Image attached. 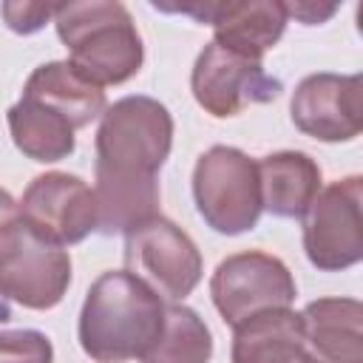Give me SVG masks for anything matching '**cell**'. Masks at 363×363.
<instances>
[{"label":"cell","instance_id":"1","mask_svg":"<svg viewBox=\"0 0 363 363\" xmlns=\"http://www.w3.org/2000/svg\"><path fill=\"white\" fill-rule=\"evenodd\" d=\"M173 147V116L153 96H122L96 128V233H130L159 216L156 173Z\"/></svg>","mask_w":363,"mask_h":363},{"label":"cell","instance_id":"2","mask_svg":"<svg viewBox=\"0 0 363 363\" xmlns=\"http://www.w3.org/2000/svg\"><path fill=\"white\" fill-rule=\"evenodd\" d=\"M162 298L128 269L102 272L79 309V346L96 363L142 357L162 335Z\"/></svg>","mask_w":363,"mask_h":363},{"label":"cell","instance_id":"3","mask_svg":"<svg viewBox=\"0 0 363 363\" xmlns=\"http://www.w3.org/2000/svg\"><path fill=\"white\" fill-rule=\"evenodd\" d=\"M54 26L60 40L71 51L68 62L99 88L122 85L139 74L145 45L130 11L122 3H65L57 6Z\"/></svg>","mask_w":363,"mask_h":363},{"label":"cell","instance_id":"4","mask_svg":"<svg viewBox=\"0 0 363 363\" xmlns=\"http://www.w3.org/2000/svg\"><path fill=\"white\" fill-rule=\"evenodd\" d=\"M193 199L210 230L221 235L252 230L264 213L258 162L238 147L213 145L193 167Z\"/></svg>","mask_w":363,"mask_h":363},{"label":"cell","instance_id":"5","mask_svg":"<svg viewBox=\"0 0 363 363\" xmlns=\"http://www.w3.org/2000/svg\"><path fill=\"white\" fill-rule=\"evenodd\" d=\"M71 284L68 252L40 235L23 216L0 230V298L23 309L57 306Z\"/></svg>","mask_w":363,"mask_h":363},{"label":"cell","instance_id":"6","mask_svg":"<svg viewBox=\"0 0 363 363\" xmlns=\"http://www.w3.org/2000/svg\"><path fill=\"white\" fill-rule=\"evenodd\" d=\"M125 267L164 301L187 298L201 281L196 241L164 216H153L125 233Z\"/></svg>","mask_w":363,"mask_h":363},{"label":"cell","instance_id":"7","mask_svg":"<svg viewBox=\"0 0 363 363\" xmlns=\"http://www.w3.org/2000/svg\"><path fill=\"white\" fill-rule=\"evenodd\" d=\"M295 295L289 267L261 250L227 255L210 278V298L221 320L233 329L267 309H286Z\"/></svg>","mask_w":363,"mask_h":363},{"label":"cell","instance_id":"8","mask_svg":"<svg viewBox=\"0 0 363 363\" xmlns=\"http://www.w3.org/2000/svg\"><path fill=\"white\" fill-rule=\"evenodd\" d=\"M363 179L349 176L318 190L303 218V252L320 272H340L363 258Z\"/></svg>","mask_w":363,"mask_h":363},{"label":"cell","instance_id":"9","mask_svg":"<svg viewBox=\"0 0 363 363\" xmlns=\"http://www.w3.org/2000/svg\"><path fill=\"white\" fill-rule=\"evenodd\" d=\"M190 88L196 102L218 119L235 116L250 105H264L281 96V79L269 77L261 60L235 54L218 43H207L196 57Z\"/></svg>","mask_w":363,"mask_h":363},{"label":"cell","instance_id":"10","mask_svg":"<svg viewBox=\"0 0 363 363\" xmlns=\"http://www.w3.org/2000/svg\"><path fill=\"white\" fill-rule=\"evenodd\" d=\"M20 216L48 241L71 247L96 233V196L79 176L71 173H43L37 176L23 199Z\"/></svg>","mask_w":363,"mask_h":363},{"label":"cell","instance_id":"11","mask_svg":"<svg viewBox=\"0 0 363 363\" xmlns=\"http://www.w3.org/2000/svg\"><path fill=\"white\" fill-rule=\"evenodd\" d=\"M292 122L318 142H352L363 122L360 74H309L298 82L289 102Z\"/></svg>","mask_w":363,"mask_h":363},{"label":"cell","instance_id":"12","mask_svg":"<svg viewBox=\"0 0 363 363\" xmlns=\"http://www.w3.org/2000/svg\"><path fill=\"white\" fill-rule=\"evenodd\" d=\"M170 11L193 14L199 23L213 26L218 45L261 60L286 28V9L278 0H247V3H199V6H173Z\"/></svg>","mask_w":363,"mask_h":363},{"label":"cell","instance_id":"13","mask_svg":"<svg viewBox=\"0 0 363 363\" xmlns=\"http://www.w3.org/2000/svg\"><path fill=\"white\" fill-rule=\"evenodd\" d=\"M306 349L315 363H363V303L318 298L301 312Z\"/></svg>","mask_w":363,"mask_h":363},{"label":"cell","instance_id":"14","mask_svg":"<svg viewBox=\"0 0 363 363\" xmlns=\"http://www.w3.org/2000/svg\"><path fill=\"white\" fill-rule=\"evenodd\" d=\"M233 363H315L306 337L301 312L267 309L252 315L233 335Z\"/></svg>","mask_w":363,"mask_h":363},{"label":"cell","instance_id":"15","mask_svg":"<svg viewBox=\"0 0 363 363\" xmlns=\"http://www.w3.org/2000/svg\"><path fill=\"white\" fill-rule=\"evenodd\" d=\"M23 96L57 111L74 125V130L91 125L96 116L105 113V91L82 77L68 60L37 65L26 79Z\"/></svg>","mask_w":363,"mask_h":363},{"label":"cell","instance_id":"16","mask_svg":"<svg viewBox=\"0 0 363 363\" xmlns=\"http://www.w3.org/2000/svg\"><path fill=\"white\" fill-rule=\"evenodd\" d=\"M261 207L278 218H301L320 190V167L309 153L278 150L258 162Z\"/></svg>","mask_w":363,"mask_h":363},{"label":"cell","instance_id":"17","mask_svg":"<svg viewBox=\"0 0 363 363\" xmlns=\"http://www.w3.org/2000/svg\"><path fill=\"white\" fill-rule=\"evenodd\" d=\"M6 119L17 150L34 162H60L68 159L77 147L74 125L34 99L20 96V102L9 108Z\"/></svg>","mask_w":363,"mask_h":363},{"label":"cell","instance_id":"18","mask_svg":"<svg viewBox=\"0 0 363 363\" xmlns=\"http://www.w3.org/2000/svg\"><path fill=\"white\" fill-rule=\"evenodd\" d=\"M213 335L196 309L170 303L164 306V326L159 340L139 357L142 363H210Z\"/></svg>","mask_w":363,"mask_h":363},{"label":"cell","instance_id":"19","mask_svg":"<svg viewBox=\"0 0 363 363\" xmlns=\"http://www.w3.org/2000/svg\"><path fill=\"white\" fill-rule=\"evenodd\" d=\"M0 363H54L51 340L37 329H3Z\"/></svg>","mask_w":363,"mask_h":363},{"label":"cell","instance_id":"20","mask_svg":"<svg viewBox=\"0 0 363 363\" xmlns=\"http://www.w3.org/2000/svg\"><path fill=\"white\" fill-rule=\"evenodd\" d=\"M0 11H3V20H6V26L11 31L34 34L57 14V6H45V3H3Z\"/></svg>","mask_w":363,"mask_h":363},{"label":"cell","instance_id":"21","mask_svg":"<svg viewBox=\"0 0 363 363\" xmlns=\"http://www.w3.org/2000/svg\"><path fill=\"white\" fill-rule=\"evenodd\" d=\"M284 9L286 17H298L306 26H318L337 11V6H315V3H284Z\"/></svg>","mask_w":363,"mask_h":363},{"label":"cell","instance_id":"22","mask_svg":"<svg viewBox=\"0 0 363 363\" xmlns=\"http://www.w3.org/2000/svg\"><path fill=\"white\" fill-rule=\"evenodd\" d=\"M17 216H20V204H17L6 190H0V230H3L6 224H11Z\"/></svg>","mask_w":363,"mask_h":363}]
</instances>
